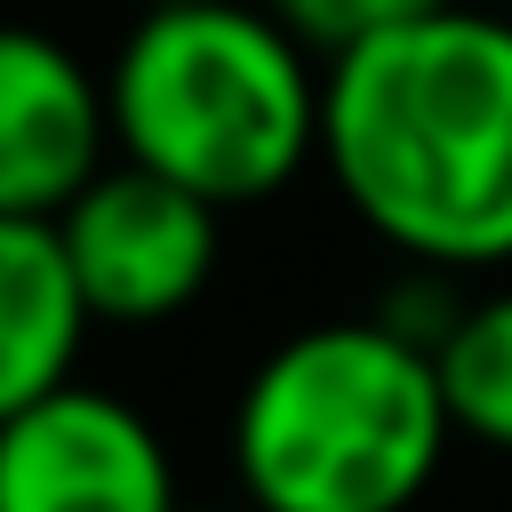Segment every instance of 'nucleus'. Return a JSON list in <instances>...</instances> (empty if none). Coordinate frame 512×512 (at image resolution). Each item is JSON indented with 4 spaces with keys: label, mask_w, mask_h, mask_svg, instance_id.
<instances>
[{
    "label": "nucleus",
    "mask_w": 512,
    "mask_h": 512,
    "mask_svg": "<svg viewBox=\"0 0 512 512\" xmlns=\"http://www.w3.org/2000/svg\"><path fill=\"white\" fill-rule=\"evenodd\" d=\"M320 160L400 256L488 272L512 256V16L432 8L328 64Z\"/></svg>",
    "instance_id": "obj_1"
},
{
    "label": "nucleus",
    "mask_w": 512,
    "mask_h": 512,
    "mask_svg": "<svg viewBox=\"0 0 512 512\" xmlns=\"http://www.w3.org/2000/svg\"><path fill=\"white\" fill-rule=\"evenodd\" d=\"M312 48L248 0H168L144 8L104 72L120 160L200 192L208 208H256L304 176L320 152Z\"/></svg>",
    "instance_id": "obj_2"
},
{
    "label": "nucleus",
    "mask_w": 512,
    "mask_h": 512,
    "mask_svg": "<svg viewBox=\"0 0 512 512\" xmlns=\"http://www.w3.org/2000/svg\"><path fill=\"white\" fill-rule=\"evenodd\" d=\"M432 352L368 320L280 336L232 400V472L256 512H408L448 456Z\"/></svg>",
    "instance_id": "obj_3"
},
{
    "label": "nucleus",
    "mask_w": 512,
    "mask_h": 512,
    "mask_svg": "<svg viewBox=\"0 0 512 512\" xmlns=\"http://www.w3.org/2000/svg\"><path fill=\"white\" fill-rule=\"evenodd\" d=\"M216 216L224 208H208L200 192H184L136 160H112L56 216V232H64L72 280L104 328H160L184 304H200V288L216 280Z\"/></svg>",
    "instance_id": "obj_4"
},
{
    "label": "nucleus",
    "mask_w": 512,
    "mask_h": 512,
    "mask_svg": "<svg viewBox=\"0 0 512 512\" xmlns=\"http://www.w3.org/2000/svg\"><path fill=\"white\" fill-rule=\"evenodd\" d=\"M176 464L144 408L64 384L0 424V512H176Z\"/></svg>",
    "instance_id": "obj_5"
},
{
    "label": "nucleus",
    "mask_w": 512,
    "mask_h": 512,
    "mask_svg": "<svg viewBox=\"0 0 512 512\" xmlns=\"http://www.w3.org/2000/svg\"><path fill=\"white\" fill-rule=\"evenodd\" d=\"M112 144L104 80L40 24H0V216H64Z\"/></svg>",
    "instance_id": "obj_6"
},
{
    "label": "nucleus",
    "mask_w": 512,
    "mask_h": 512,
    "mask_svg": "<svg viewBox=\"0 0 512 512\" xmlns=\"http://www.w3.org/2000/svg\"><path fill=\"white\" fill-rule=\"evenodd\" d=\"M96 312L48 216H0V424L64 392Z\"/></svg>",
    "instance_id": "obj_7"
},
{
    "label": "nucleus",
    "mask_w": 512,
    "mask_h": 512,
    "mask_svg": "<svg viewBox=\"0 0 512 512\" xmlns=\"http://www.w3.org/2000/svg\"><path fill=\"white\" fill-rule=\"evenodd\" d=\"M432 368H440L448 424L464 440L512 456V288L472 296L464 320L448 328V344L432 352Z\"/></svg>",
    "instance_id": "obj_8"
},
{
    "label": "nucleus",
    "mask_w": 512,
    "mask_h": 512,
    "mask_svg": "<svg viewBox=\"0 0 512 512\" xmlns=\"http://www.w3.org/2000/svg\"><path fill=\"white\" fill-rule=\"evenodd\" d=\"M312 56H352V48H368V40H384V32H400V24H416V16H432V8H448V0H264Z\"/></svg>",
    "instance_id": "obj_9"
},
{
    "label": "nucleus",
    "mask_w": 512,
    "mask_h": 512,
    "mask_svg": "<svg viewBox=\"0 0 512 512\" xmlns=\"http://www.w3.org/2000/svg\"><path fill=\"white\" fill-rule=\"evenodd\" d=\"M376 320H384L392 336H408L416 352H440V344H448V328L464 320V296L448 288V272H440V264H416L408 280H392V288L376 296Z\"/></svg>",
    "instance_id": "obj_10"
},
{
    "label": "nucleus",
    "mask_w": 512,
    "mask_h": 512,
    "mask_svg": "<svg viewBox=\"0 0 512 512\" xmlns=\"http://www.w3.org/2000/svg\"><path fill=\"white\" fill-rule=\"evenodd\" d=\"M176 512H216V504H176Z\"/></svg>",
    "instance_id": "obj_11"
},
{
    "label": "nucleus",
    "mask_w": 512,
    "mask_h": 512,
    "mask_svg": "<svg viewBox=\"0 0 512 512\" xmlns=\"http://www.w3.org/2000/svg\"><path fill=\"white\" fill-rule=\"evenodd\" d=\"M152 8H168V0H152Z\"/></svg>",
    "instance_id": "obj_12"
}]
</instances>
